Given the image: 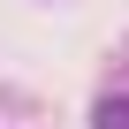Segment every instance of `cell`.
Instances as JSON below:
<instances>
[{"instance_id": "obj_1", "label": "cell", "mask_w": 129, "mask_h": 129, "mask_svg": "<svg viewBox=\"0 0 129 129\" xmlns=\"http://www.w3.org/2000/svg\"><path fill=\"white\" fill-rule=\"evenodd\" d=\"M91 129H129V91H106L91 106Z\"/></svg>"}]
</instances>
